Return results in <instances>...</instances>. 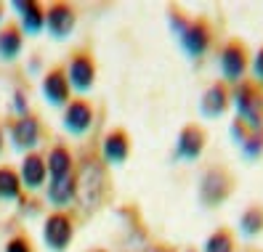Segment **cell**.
Instances as JSON below:
<instances>
[{"instance_id":"4316f807","label":"cell","mask_w":263,"mask_h":252,"mask_svg":"<svg viewBox=\"0 0 263 252\" xmlns=\"http://www.w3.org/2000/svg\"><path fill=\"white\" fill-rule=\"evenodd\" d=\"M88 252H106V249H104V247H90Z\"/></svg>"},{"instance_id":"603a6c76","label":"cell","mask_w":263,"mask_h":252,"mask_svg":"<svg viewBox=\"0 0 263 252\" xmlns=\"http://www.w3.org/2000/svg\"><path fill=\"white\" fill-rule=\"evenodd\" d=\"M242 154L247 157V160H258V157L263 154V135L260 133H250L242 144H239Z\"/></svg>"},{"instance_id":"cb8c5ba5","label":"cell","mask_w":263,"mask_h":252,"mask_svg":"<svg viewBox=\"0 0 263 252\" xmlns=\"http://www.w3.org/2000/svg\"><path fill=\"white\" fill-rule=\"evenodd\" d=\"M3 252H35V247H32V242H29L27 234H16V236H11V239L6 242Z\"/></svg>"},{"instance_id":"e0dca14e","label":"cell","mask_w":263,"mask_h":252,"mask_svg":"<svg viewBox=\"0 0 263 252\" xmlns=\"http://www.w3.org/2000/svg\"><path fill=\"white\" fill-rule=\"evenodd\" d=\"M24 48V32L16 22H8L0 27V61H13Z\"/></svg>"},{"instance_id":"52a82bcc","label":"cell","mask_w":263,"mask_h":252,"mask_svg":"<svg viewBox=\"0 0 263 252\" xmlns=\"http://www.w3.org/2000/svg\"><path fill=\"white\" fill-rule=\"evenodd\" d=\"M67 69V80L72 85V90L77 93H88L96 83V59L90 56V51H74L69 64L64 67Z\"/></svg>"},{"instance_id":"83f0119b","label":"cell","mask_w":263,"mask_h":252,"mask_svg":"<svg viewBox=\"0 0 263 252\" xmlns=\"http://www.w3.org/2000/svg\"><path fill=\"white\" fill-rule=\"evenodd\" d=\"M0 151H3V128H0Z\"/></svg>"},{"instance_id":"7a4b0ae2","label":"cell","mask_w":263,"mask_h":252,"mask_svg":"<svg viewBox=\"0 0 263 252\" xmlns=\"http://www.w3.org/2000/svg\"><path fill=\"white\" fill-rule=\"evenodd\" d=\"M231 104H234L237 120L247 128V133L263 135V85L247 77L231 90Z\"/></svg>"},{"instance_id":"484cf974","label":"cell","mask_w":263,"mask_h":252,"mask_svg":"<svg viewBox=\"0 0 263 252\" xmlns=\"http://www.w3.org/2000/svg\"><path fill=\"white\" fill-rule=\"evenodd\" d=\"M29 3H32V0H16V3H13V11H16L19 16H22V13L29 8Z\"/></svg>"},{"instance_id":"7402d4cb","label":"cell","mask_w":263,"mask_h":252,"mask_svg":"<svg viewBox=\"0 0 263 252\" xmlns=\"http://www.w3.org/2000/svg\"><path fill=\"white\" fill-rule=\"evenodd\" d=\"M202 252H237V242H234V234L229 228H215L208 239Z\"/></svg>"},{"instance_id":"4fadbf2b","label":"cell","mask_w":263,"mask_h":252,"mask_svg":"<svg viewBox=\"0 0 263 252\" xmlns=\"http://www.w3.org/2000/svg\"><path fill=\"white\" fill-rule=\"evenodd\" d=\"M229 106H231V90L223 80H218L202 93L199 112H202V117H208V120H218L229 112Z\"/></svg>"},{"instance_id":"8fae6325","label":"cell","mask_w":263,"mask_h":252,"mask_svg":"<svg viewBox=\"0 0 263 252\" xmlns=\"http://www.w3.org/2000/svg\"><path fill=\"white\" fill-rule=\"evenodd\" d=\"M77 24V13L69 3H51L45 8V29L56 40H67Z\"/></svg>"},{"instance_id":"9a60e30c","label":"cell","mask_w":263,"mask_h":252,"mask_svg":"<svg viewBox=\"0 0 263 252\" xmlns=\"http://www.w3.org/2000/svg\"><path fill=\"white\" fill-rule=\"evenodd\" d=\"M19 178H22V186L27 191H37L48 183V170H45V157L40 151H29L24 154L22 160V170H19Z\"/></svg>"},{"instance_id":"6da1fadb","label":"cell","mask_w":263,"mask_h":252,"mask_svg":"<svg viewBox=\"0 0 263 252\" xmlns=\"http://www.w3.org/2000/svg\"><path fill=\"white\" fill-rule=\"evenodd\" d=\"M74 191H77L74 199L83 204L85 212L99 210L109 199V176H106L101 157L85 154L80 160V167H77V176H74Z\"/></svg>"},{"instance_id":"5bb4252c","label":"cell","mask_w":263,"mask_h":252,"mask_svg":"<svg viewBox=\"0 0 263 252\" xmlns=\"http://www.w3.org/2000/svg\"><path fill=\"white\" fill-rule=\"evenodd\" d=\"M101 157L106 165H122L130 157V133L122 128H112L101 141Z\"/></svg>"},{"instance_id":"7c38bea8","label":"cell","mask_w":263,"mask_h":252,"mask_svg":"<svg viewBox=\"0 0 263 252\" xmlns=\"http://www.w3.org/2000/svg\"><path fill=\"white\" fill-rule=\"evenodd\" d=\"M93 106L88 99H72L64 106V130L72 135H85L93 125Z\"/></svg>"},{"instance_id":"d6986e66","label":"cell","mask_w":263,"mask_h":252,"mask_svg":"<svg viewBox=\"0 0 263 252\" xmlns=\"http://www.w3.org/2000/svg\"><path fill=\"white\" fill-rule=\"evenodd\" d=\"M22 194H24V186H22L19 172L3 165L0 167V202H19Z\"/></svg>"},{"instance_id":"ac0fdd59","label":"cell","mask_w":263,"mask_h":252,"mask_svg":"<svg viewBox=\"0 0 263 252\" xmlns=\"http://www.w3.org/2000/svg\"><path fill=\"white\" fill-rule=\"evenodd\" d=\"M74 197H77V191H74V176L61 178V181H51V183H48V202L53 204L56 210L64 212L69 204L74 202Z\"/></svg>"},{"instance_id":"2e32d148","label":"cell","mask_w":263,"mask_h":252,"mask_svg":"<svg viewBox=\"0 0 263 252\" xmlns=\"http://www.w3.org/2000/svg\"><path fill=\"white\" fill-rule=\"evenodd\" d=\"M45 170H48L51 181H61L74 176V157L64 144H53L51 151L45 154Z\"/></svg>"},{"instance_id":"ba28073f","label":"cell","mask_w":263,"mask_h":252,"mask_svg":"<svg viewBox=\"0 0 263 252\" xmlns=\"http://www.w3.org/2000/svg\"><path fill=\"white\" fill-rule=\"evenodd\" d=\"M8 130H11V144L13 149H19V151H32L37 144H40V135H43V125L35 114H24V117H16L11 125H8Z\"/></svg>"},{"instance_id":"9c48e42d","label":"cell","mask_w":263,"mask_h":252,"mask_svg":"<svg viewBox=\"0 0 263 252\" xmlns=\"http://www.w3.org/2000/svg\"><path fill=\"white\" fill-rule=\"evenodd\" d=\"M205 144H208V133L202 125L197 122H189L183 125L181 133H178V141H176V154L181 157L183 162H197L205 151Z\"/></svg>"},{"instance_id":"277c9868","label":"cell","mask_w":263,"mask_h":252,"mask_svg":"<svg viewBox=\"0 0 263 252\" xmlns=\"http://www.w3.org/2000/svg\"><path fill=\"white\" fill-rule=\"evenodd\" d=\"M218 64H221L223 83L226 85H239L242 80H247V69H250V51H247V45L242 40L231 37L221 48Z\"/></svg>"},{"instance_id":"d4e9b609","label":"cell","mask_w":263,"mask_h":252,"mask_svg":"<svg viewBox=\"0 0 263 252\" xmlns=\"http://www.w3.org/2000/svg\"><path fill=\"white\" fill-rule=\"evenodd\" d=\"M253 80L258 83V85H263V45L255 51V56H253Z\"/></svg>"},{"instance_id":"ffe728a7","label":"cell","mask_w":263,"mask_h":252,"mask_svg":"<svg viewBox=\"0 0 263 252\" xmlns=\"http://www.w3.org/2000/svg\"><path fill=\"white\" fill-rule=\"evenodd\" d=\"M22 32L27 35H40L43 29H45V6L43 3H29V8L22 13Z\"/></svg>"},{"instance_id":"30bf717a","label":"cell","mask_w":263,"mask_h":252,"mask_svg":"<svg viewBox=\"0 0 263 252\" xmlns=\"http://www.w3.org/2000/svg\"><path fill=\"white\" fill-rule=\"evenodd\" d=\"M43 96L51 106H67L72 101V85L67 80V69L64 67H51L43 74Z\"/></svg>"},{"instance_id":"8992f818","label":"cell","mask_w":263,"mask_h":252,"mask_svg":"<svg viewBox=\"0 0 263 252\" xmlns=\"http://www.w3.org/2000/svg\"><path fill=\"white\" fill-rule=\"evenodd\" d=\"M74 239V223L67 212L53 210L43 223V242L53 252H67V247Z\"/></svg>"},{"instance_id":"f1b7e54d","label":"cell","mask_w":263,"mask_h":252,"mask_svg":"<svg viewBox=\"0 0 263 252\" xmlns=\"http://www.w3.org/2000/svg\"><path fill=\"white\" fill-rule=\"evenodd\" d=\"M0 24H3V6H0Z\"/></svg>"},{"instance_id":"5b68a950","label":"cell","mask_w":263,"mask_h":252,"mask_svg":"<svg viewBox=\"0 0 263 252\" xmlns=\"http://www.w3.org/2000/svg\"><path fill=\"white\" fill-rule=\"evenodd\" d=\"M213 24L205 19V16H197V19H189V24L183 27V32L178 35V43H181V51L186 53L192 61H199L213 45Z\"/></svg>"},{"instance_id":"3957f363","label":"cell","mask_w":263,"mask_h":252,"mask_svg":"<svg viewBox=\"0 0 263 252\" xmlns=\"http://www.w3.org/2000/svg\"><path fill=\"white\" fill-rule=\"evenodd\" d=\"M234 194V176L223 167H208L199 178V202L205 207H221Z\"/></svg>"},{"instance_id":"44dd1931","label":"cell","mask_w":263,"mask_h":252,"mask_svg":"<svg viewBox=\"0 0 263 252\" xmlns=\"http://www.w3.org/2000/svg\"><path fill=\"white\" fill-rule=\"evenodd\" d=\"M239 231L245 236L263 234V204H250V207L239 215Z\"/></svg>"}]
</instances>
